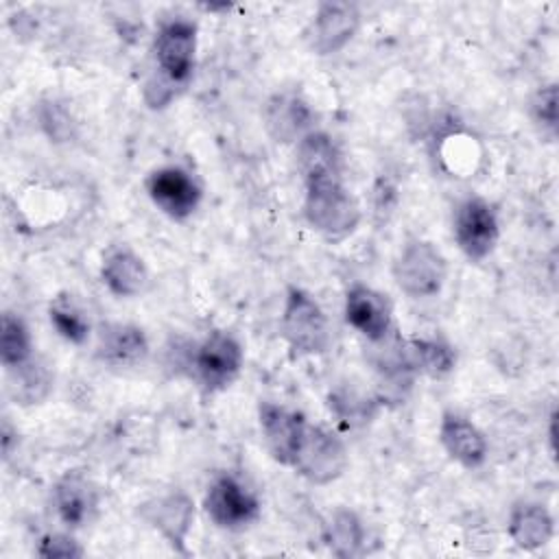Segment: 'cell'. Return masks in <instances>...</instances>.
I'll list each match as a JSON object with an SVG mask.
<instances>
[{
	"label": "cell",
	"mask_w": 559,
	"mask_h": 559,
	"mask_svg": "<svg viewBox=\"0 0 559 559\" xmlns=\"http://www.w3.org/2000/svg\"><path fill=\"white\" fill-rule=\"evenodd\" d=\"M304 218L328 242H341L356 231L362 212L343 183V173L304 179Z\"/></svg>",
	"instance_id": "cell-1"
},
{
	"label": "cell",
	"mask_w": 559,
	"mask_h": 559,
	"mask_svg": "<svg viewBox=\"0 0 559 559\" xmlns=\"http://www.w3.org/2000/svg\"><path fill=\"white\" fill-rule=\"evenodd\" d=\"M280 332L293 356H317L330 345V325L319 301L299 286H288L280 314Z\"/></svg>",
	"instance_id": "cell-2"
},
{
	"label": "cell",
	"mask_w": 559,
	"mask_h": 559,
	"mask_svg": "<svg viewBox=\"0 0 559 559\" xmlns=\"http://www.w3.org/2000/svg\"><path fill=\"white\" fill-rule=\"evenodd\" d=\"M245 352L240 341L227 330H210L190 354V373L201 389L216 393L227 389L242 369Z\"/></svg>",
	"instance_id": "cell-3"
},
{
	"label": "cell",
	"mask_w": 559,
	"mask_h": 559,
	"mask_svg": "<svg viewBox=\"0 0 559 559\" xmlns=\"http://www.w3.org/2000/svg\"><path fill=\"white\" fill-rule=\"evenodd\" d=\"M445 277L448 262L443 253L428 240H408L393 262V280L397 288L413 299L439 295Z\"/></svg>",
	"instance_id": "cell-4"
},
{
	"label": "cell",
	"mask_w": 559,
	"mask_h": 559,
	"mask_svg": "<svg viewBox=\"0 0 559 559\" xmlns=\"http://www.w3.org/2000/svg\"><path fill=\"white\" fill-rule=\"evenodd\" d=\"M197 24L181 15L162 22L157 28L153 41L155 66L159 76L170 85L183 87L190 81L197 61Z\"/></svg>",
	"instance_id": "cell-5"
},
{
	"label": "cell",
	"mask_w": 559,
	"mask_h": 559,
	"mask_svg": "<svg viewBox=\"0 0 559 559\" xmlns=\"http://www.w3.org/2000/svg\"><path fill=\"white\" fill-rule=\"evenodd\" d=\"M349 456L343 439L325 426L308 424L293 469L312 485H330L343 476Z\"/></svg>",
	"instance_id": "cell-6"
},
{
	"label": "cell",
	"mask_w": 559,
	"mask_h": 559,
	"mask_svg": "<svg viewBox=\"0 0 559 559\" xmlns=\"http://www.w3.org/2000/svg\"><path fill=\"white\" fill-rule=\"evenodd\" d=\"M203 509L214 526L238 531L258 520L260 500L238 476L223 472L207 485Z\"/></svg>",
	"instance_id": "cell-7"
},
{
	"label": "cell",
	"mask_w": 559,
	"mask_h": 559,
	"mask_svg": "<svg viewBox=\"0 0 559 559\" xmlns=\"http://www.w3.org/2000/svg\"><path fill=\"white\" fill-rule=\"evenodd\" d=\"M452 236L467 260L478 262L491 255L500 238V223L493 205L483 197L463 199L452 216Z\"/></svg>",
	"instance_id": "cell-8"
},
{
	"label": "cell",
	"mask_w": 559,
	"mask_h": 559,
	"mask_svg": "<svg viewBox=\"0 0 559 559\" xmlns=\"http://www.w3.org/2000/svg\"><path fill=\"white\" fill-rule=\"evenodd\" d=\"M151 203L170 221L190 218L203 197L201 183L181 166H159L144 181Z\"/></svg>",
	"instance_id": "cell-9"
},
{
	"label": "cell",
	"mask_w": 559,
	"mask_h": 559,
	"mask_svg": "<svg viewBox=\"0 0 559 559\" xmlns=\"http://www.w3.org/2000/svg\"><path fill=\"white\" fill-rule=\"evenodd\" d=\"M360 28V9L354 2H321L306 28L308 48L328 57L343 50Z\"/></svg>",
	"instance_id": "cell-10"
},
{
	"label": "cell",
	"mask_w": 559,
	"mask_h": 559,
	"mask_svg": "<svg viewBox=\"0 0 559 559\" xmlns=\"http://www.w3.org/2000/svg\"><path fill=\"white\" fill-rule=\"evenodd\" d=\"M258 421L262 430L264 445L271 459L280 465L293 467L299 445L304 441L308 419L304 413L288 408L275 402H260L258 404Z\"/></svg>",
	"instance_id": "cell-11"
},
{
	"label": "cell",
	"mask_w": 559,
	"mask_h": 559,
	"mask_svg": "<svg viewBox=\"0 0 559 559\" xmlns=\"http://www.w3.org/2000/svg\"><path fill=\"white\" fill-rule=\"evenodd\" d=\"M142 518L166 539V544L186 555V542L194 526V502L192 498L181 491L173 489L157 498H151L140 507Z\"/></svg>",
	"instance_id": "cell-12"
},
{
	"label": "cell",
	"mask_w": 559,
	"mask_h": 559,
	"mask_svg": "<svg viewBox=\"0 0 559 559\" xmlns=\"http://www.w3.org/2000/svg\"><path fill=\"white\" fill-rule=\"evenodd\" d=\"M343 314L347 325L371 343L384 341L393 328V306L389 297L367 284L349 286Z\"/></svg>",
	"instance_id": "cell-13"
},
{
	"label": "cell",
	"mask_w": 559,
	"mask_h": 559,
	"mask_svg": "<svg viewBox=\"0 0 559 559\" xmlns=\"http://www.w3.org/2000/svg\"><path fill=\"white\" fill-rule=\"evenodd\" d=\"M262 120L273 142L297 144L306 133L312 131L314 114L297 92L282 90L266 98Z\"/></svg>",
	"instance_id": "cell-14"
},
{
	"label": "cell",
	"mask_w": 559,
	"mask_h": 559,
	"mask_svg": "<svg viewBox=\"0 0 559 559\" xmlns=\"http://www.w3.org/2000/svg\"><path fill=\"white\" fill-rule=\"evenodd\" d=\"M100 504L98 487L81 472H66L52 485V507L59 522L68 528L87 526Z\"/></svg>",
	"instance_id": "cell-15"
},
{
	"label": "cell",
	"mask_w": 559,
	"mask_h": 559,
	"mask_svg": "<svg viewBox=\"0 0 559 559\" xmlns=\"http://www.w3.org/2000/svg\"><path fill=\"white\" fill-rule=\"evenodd\" d=\"M439 443L445 454L465 469H476L487 461L489 443L483 430L465 415L445 411L439 421Z\"/></svg>",
	"instance_id": "cell-16"
},
{
	"label": "cell",
	"mask_w": 559,
	"mask_h": 559,
	"mask_svg": "<svg viewBox=\"0 0 559 559\" xmlns=\"http://www.w3.org/2000/svg\"><path fill=\"white\" fill-rule=\"evenodd\" d=\"M148 336L135 323H105L96 338V358L109 367H135L148 356Z\"/></svg>",
	"instance_id": "cell-17"
},
{
	"label": "cell",
	"mask_w": 559,
	"mask_h": 559,
	"mask_svg": "<svg viewBox=\"0 0 559 559\" xmlns=\"http://www.w3.org/2000/svg\"><path fill=\"white\" fill-rule=\"evenodd\" d=\"M456 354L452 345L441 338L411 336L402 338L395 347V367L404 373H424L430 378H443L454 369Z\"/></svg>",
	"instance_id": "cell-18"
},
{
	"label": "cell",
	"mask_w": 559,
	"mask_h": 559,
	"mask_svg": "<svg viewBox=\"0 0 559 559\" xmlns=\"http://www.w3.org/2000/svg\"><path fill=\"white\" fill-rule=\"evenodd\" d=\"M100 282L114 297H138L148 286V269L131 247L116 245L103 255Z\"/></svg>",
	"instance_id": "cell-19"
},
{
	"label": "cell",
	"mask_w": 559,
	"mask_h": 559,
	"mask_svg": "<svg viewBox=\"0 0 559 559\" xmlns=\"http://www.w3.org/2000/svg\"><path fill=\"white\" fill-rule=\"evenodd\" d=\"M511 542L522 550H537L555 535V518L542 502H518L507 520Z\"/></svg>",
	"instance_id": "cell-20"
},
{
	"label": "cell",
	"mask_w": 559,
	"mask_h": 559,
	"mask_svg": "<svg viewBox=\"0 0 559 559\" xmlns=\"http://www.w3.org/2000/svg\"><path fill=\"white\" fill-rule=\"evenodd\" d=\"M297 168L301 179L312 175L343 173V155L325 131H310L297 142Z\"/></svg>",
	"instance_id": "cell-21"
},
{
	"label": "cell",
	"mask_w": 559,
	"mask_h": 559,
	"mask_svg": "<svg viewBox=\"0 0 559 559\" xmlns=\"http://www.w3.org/2000/svg\"><path fill=\"white\" fill-rule=\"evenodd\" d=\"M323 542L334 557H358L365 546L362 520L352 509H336L323 528Z\"/></svg>",
	"instance_id": "cell-22"
},
{
	"label": "cell",
	"mask_w": 559,
	"mask_h": 559,
	"mask_svg": "<svg viewBox=\"0 0 559 559\" xmlns=\"http://www.w3.org/2000/svg\"><path fill=\"white\" fill-rule=\"evenodd\" d=\"M48 319L55 332L72 345H83L90 338V319L72 295H57L48 306Z\"/></svg>",
	"instance_id": "cell-23"
},
{
	"label": "cell",
	"mask_w": 559,
	"mask_h": 559,
	"mask_svg": "<svg viewBox=\"0 0 559 559\" xmlns=\"http://www.w3.org/2000/svg\"><path fill=\"white\" fill-rule=\"evenodd\" d=\"M33 358V338L20 314L4 312L0 319V362L4 369H15Z\"/></svg>",
	"instance_id": "cell-24"
},
{
	"label": "cell",
	"mask_w": 559,
	"mask_h": 559,
	"mask_svg": "<svg viewBox=\"0 0 559 559\" xmlns=\"http://www.w3.org/2000/svg\"><path fill=\"white\" fill-rule=\"evenodd\" d=\"M11 373V395L20 402V404H35L39 400H44L50 391V373L44 365L35 362L33 358L15 369H9Z\"/></svg>",
	"instance_id": "cell-25"
},
{
	"label": "cell",
	"mask_w": 559,
	"mask_h": 559,
	"mask_svg": "<svg viewBox=\"0 0 559 559\" xmlns=\"http://www.w3.org/2000/svg\"><path fill=\"white\" fill-rule=\"evenodd\" d=\"M37 555L44 559H79L85 550L70 533H46L37 542Z\"/></svg>",
	"instance_id": "cell-26"
},
{
	"label": "cell",
	"mask_w": 559,
	"mask_h": 559,
	"mask_svg": "<svg viewBox=\"0 0 559 559\" xmlns=\"http://www.w3.org/2000/svg\"><path fill=\"white\" fill-rule=\"evenodd\" d=\"M531 114L544 131L555 133L557 129V85L548 83L535 92L531 98Z\"/></svg>",
	"instance_id": "cell-27"
},
{
	"label": "cell",
	"mask_w": 559,
	"mask_h": 559,
	"mask_svg": "<svg viewBox=\"0 0 559 559\" xmlns=\"http://www.w3.org/2000/svg\"><path fill=\"white\" fill-rule=\"evenodd\" d=\"M59 120H68V116L61 111V107L55 105V103L46 105L44 114H41V124L48 127L50 138H55L57 142L66 140L70 135V124L68 122H59Z\"/></svg>",
	"instance_id": "cell-28"
},
{
	"label": "cell",
	"mask_w": 559,
	"mask_h": 559,
	"mask_svg": "<svg viewBox=\"0 0 559 559\" xmlns=\"http://www.w3.org/2000/svg\"><path fill=\"white\" fill-rule=\"evenodd\" d=\"M15 435H17V430H13L9 426V421H4L2 424V454H4V459L11 456V437H15Z\"/></svg>",
	"instance_id": "cell-29"
}]
</instances>
